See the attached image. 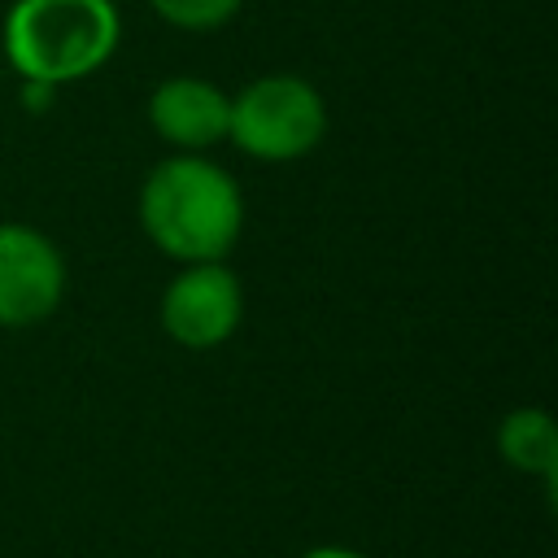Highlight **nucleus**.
Wrapping results in <instances>:
<instances>
[{"mask_svg":"<svg viewBox=\"0 0 558 558\" xmlns=\"http://www.w3.org/2000/svg\"><path fill=\"white\" fill-rule=\"evenodd\" d=\"M135 218L148 244L187 262H227L244 235V192L209 153H166L140 183Z\"/></svg>","mask_w":558,"mask_h":558,"instance_id":"obj_1","label":"nucleus"},{"mask_svg":"<svg viewBox=\"0 0 558 558\" xmlns=\"http://www.w3.org/2000/svg\"><path fill=\"white\" fill-rule=\"evenodd\" d=\"M122 44L113 0H13L0 22V52L17 78L70 87L100 74Z\"/></svg>","mask_w":558,"mask_h":558,"instance_id":"obj_2","label":"nucleus"},{"mask_svg":"<svg viewBox=\"0 0 558 558\" xmlns=\"http://www.w3.org/2000/svg\"><path fill=\"white\" fill-rule=\"evenodd\" d=\"M327 100L305 74L270 70L231 92L227 144L248 161L288 166L327 140Z\"/></svg>","mask_w":558,"mask_h":558,"instance_id":"obj_3","label":"nucleus"},{"mask_svg":"<svg viewBox=\"0 0 558 558\" xmlns=\"http://www.w3.org/2000/svg\"><path fill=\"white\" fill-rule=\"evenodd\" d=\"M166 340L187 353L222 349L244 323V283L227 262H187L157 296Z\"/></svg>","mask_w":558,"mask_h":558,"instance_id":"obj_4","label":"nucleus"},{"mask_svg":"<svg viewBox=\"0 0 558 558\" xmlns=\"http://www.w3.org/2000/svg\"><path fill=\"white\" fill-rule=\"evenodd\" d=\"M70 288L61 244L31 222H0V327L26 331L48 323Z\"/></svg>","mask_w":558,"mask_h":558,"instance_id":"obj_5","label":"nucleus"},{"mask_svg":"<svg viewBox=\"0 0 558 558\" xmlns=\"http://www.w3.org/2000/svg\"><path fill=\"white\" fill-rule=\"evenodd\" d=\"M144 118L170 153H209L227 144L231 92H222L214 78L201 74H166L148 92Z\"/></svg>","mask_w":558,"mask_h":558,"instance_id":"obj_6","label":"nucleus"},{"mask_svg":"<svg viewBox=\"0 0 558 558\" xmlns=\"http://www.w3.org/2000/svg\"><path fill=\"white\" fill-rule=\"evenodd\" d=\"M493 440H497V458L510 471L541 480L545 497L554 501V484H558V427H554V414L545 405H514V410L501 414Z\"/></svg>","mask_w":558,"mask_h":558,"instance_id":"obj_7","label":"nucleus"},{"mask_svg":"<svg viewBox=\"0 0 558 558\" xmlns=\"http://www.w3.org/2000/svg\"><path fill=\"white\" fill-rule=\"evenodd\" d=\"M144 4L157 22L183 35H214L227 22H235V13L244 9V0H144Z\"/></svg>","mask_w":558,"mask_h":558,"instance_id":"obj_8","label":"nucleus"},{"mask_svg":"<svg viewBox=\"0 0 558 558\" xmlns=\"http://www.w3.org/2000/svg\"><path fill=\"white\" fill-rule=\"evenodd\" d=\"M17 83H22V109L26 113H48L52 100H57V92H61L52 83H31V78H17Z\"/></svg>","mask_w":558,"mask_h":558,"instance_id":"obj_9","label":"nucleus"},{"mask_svg":"<svg viewBox=\"0 0 558 558\" xmlns=\"http://www.w3.org/2000/svg\"><path fill=\"white\" fill-rule=\"evenodd\" d=\"M296 558H366V554H357V549H349V545H314V549H305V554H296Z\"/></svg>","mask_w":558,"mask_h":558,"instance_id":"obj_10","label":"nucleus"},{"mask_svg":"<svg viewBox=\"0 0 558 558\" xmlns=\"http://www.w3.org/2000/svg\"><path fill=\"white\" fill-rule=\"evenodd\" d=\"M4 70H9V65H4V52H0V83H4Z\"/></svg>","mask_w":558,"mask_h":558,"instance_id":"obj_11","label":"nucleus"}]
</instances>
